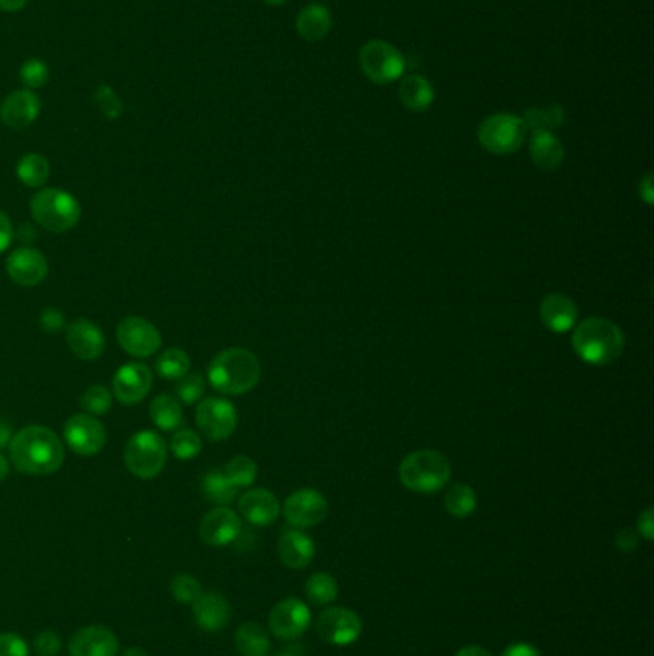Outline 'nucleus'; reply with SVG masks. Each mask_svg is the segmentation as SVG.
Wrapping results in <instances>:
<instances>
[{
	"label": "nucleus",
	"instance_id": "nucleus-1",
	"mask_svg": "<svg viewBox=\"0 0 654 656\" xmlns=\"http://www.w3.org/2000/svg\"><path fill=\"white\" fill-rule=\"evenodd\" d=\"M10 461L16 469L31 476H47L64 465L66 451L60 436L41 424L25 426L12 436Z\"/></svg>",
	"mask_w": 654,
	"mask_h": 656
},
{
	"label": "nucleus",
	"instance_id": "nucleus-2",
	"mask_svg": "<svg viewBox=\"0 0 654 656\" xmlns=\"http://www.w3.org/2000/svg\"><path fill=\"white\" fill-rule=\"evenodd\" d=\"M211 388L225 396H242L252 392L261 378L256 353L244 348H229L217 353L208 367Z\"/></svg>",
	"mask_w": 654,
	"mask_h": 656
},
{
	"label": "nucleus",
	"instance_id": "nucleus-3",
	"mask_svg": "<svg viewBox=\"0 0 654 656\" xmlns=\"http://www.w3.org/2000/svg\"><path fill=\"white\" fill-rule=\"evenodd\" d=\"M572 346L584 363L603 367L614 363L622 355L626 338L620 327L612 321L591 317L574 327Z\"/></svg>",
	"mask_w": 654,
	"mask_h": 656
},
{
	"label": "nucleus",
	"instance_id": "nucleus-4",
	"mask_svg": "<svg viewBox=\"0 0 654 656\" xmlns=\"http://www.w3.org/2000/svg\"><path fill=\"white\" fill-rule=\"evenodd\" d=\"M449 478H451L449 459L444 453L434 449L413 451L399 465V480L411 492H440L447 486Z\"/></svg>",
	"mask_w": 654,
	"mask_h": 656
},
{
	"label": "nucleus",
	"instance_id": "nucleus-5",
	"mask_svg": "<svg viewBox=\"0 0 654 656\" xmlns=\"http://www.w3.org/2000/svg\"><path fill=\"white\" fill-rule=\"evenodd\" d=\"M33 219L48 233H68L81 219L79 200L62 188H41L31 198Z\"/></svg>",
	"mask_w": 654,
	"mask_h": 656
},
{
	"label": "nucleus",
	"instance_id": "nucleus-6",
	"mask_svg": "<svg viewBox=\"0 0 654 656\" xmlns=\"http://www.w3.org/2000/svg\"><path fill=\"white\" fill-rule=\"evenodd\" d=\"M123 461L133 476L152 480L162 474L167 463V444L154 430H141L127 440Z\"/></svg>",
	"mask_w": 654,
	"mask_h": 656
},
{
	"label": "nucleus",
	"instance_id": "nucleus-7",
	"mask_svg": "<svg viewBox=\"0 0 654 656\" xmlns=\"http://www.w3.org/2000/svg\"><path fill=\"white\" fill-rule=\"evenodd\" d=\"M526 125L513 114H495L482 121L478 141L484 150L497 156L513 154L526 141Z\"/></svg>",
	"mask_w": 654,
	"mask_h": 656
},
{
	"label": "nucleus",
	"instance_id": "nucleus-8",
	"mask_svg": "<svg viewBox=\"0 0 654 656\" xmlns=\"http://www.w3.org/2000/svg\"><path fill=\"white\" fill-rule=\"evenodd\" d=\"M359 66L376 85H388L405 73V58L386 41H369L359 50Z\"/></svg>",
	"mask_w": 654,
	"mask_h": 656
},
{
	"label": "nucleus",
	"instance_id": "nucleus-9",
	"mask_svg": "<svg viewBox=\"0 0 654 656\" xmlns=\"http://www.w3.org/2000/svg\"><path fill=\"white\" fill-rule=\"evenodd\" d=\"M117 344L135 359H148L162 348V334L148 319L131 315L125 317L116 330Z\"/></svg>",
	"mask_w": 654,
	"mask_h": 656
},
{
	"label": "nucleus",
	"instance_id": "nucleus-10",
	"mask_svg": "<svg viewBox=\"0 0 654 656\" xmlns=\"http://www.w3.org/2000/svg\"><path fill=\"white\" fill-rule=\"evenodd\" d=\"M317 635L334 647H348L363 633V622L355 610L328 607L317 616Z\"/></svg>",
	"mask_w": 654,
	"mask_h": 656
},
{
	"label": "nucleus",
	"instance_id": "nucleus-11",
	"mask_svg": "<svg viewBox=\"0 0 654 656\" xmlns=\"http://www.w3.org/2000/svg\"><path fill=\"white\" fill-rule=\"evenodd\" d=\"M196 424L211 442H225L238 426V413L227 399H202L196 407Z\"/></svg>",
	"mask_w": 654,
	"mask_h": 656
},
{
	"label": "nucleus",
	"instance_id": "nucleus-12",
	"mask_svg": "<svg viewBox=\"0 0 654 656\" xmlns=\"http://www.w3.org/2000/svg\"><path fill=\"white\" fill-rule=\"evenodd\" d=\"M311 622L313 616L304 601L298 597H286L269 614V632L282 641H294L309 630Z\"/></svg>",
	"mask_w": 654,
	"mask_h": 656
},
{
	"label": "nucleus",
	"instance_id": "nucleus-13",
	"mask_svg": "<svg viewBox=\"0 0 654 656\" xmlns=\"http://www.w3.org/2000/svg\"><path fill=\"white\" fill-rule=\"evenodd\" d=\"M282 515L292 528H313L328 516L327 497L311 488L298 490L284 501Z\"/></svg>",
	"mask_w": 654,
	"mask_h": 656
},
{
	"label": "nucleus",
	"instance_id": "nucleus-14",
	"mask_svg": "<svg viewBox=\"0 0 654 656\" xmlns=\"http://www.w3.org/2000/svg\"><path fill=\"white\" fill-rule=\"evenodd\" d=\"M64 440L73 453L83 457H93L106 446V428L93 415L79 413L70 417L64 426Z\"/></svg>",
	"mask_w": 654,
	"mask_h": 656
},
{
	"label": "nucleus",
	"instance_id": "nucleus-15",
	"mask_svg": "<svg viewBox=\"0 0 654 656\" xmlns=\"http://www.w3.org/2000/svg\"><path fill=\"white\" fill-rule=\"evenodd\" d=\"M154 375L152 369L144 363H127L121 365L112 380V392L119 403L137 405L152 390Z\"/></svg>",
	"mask_w": 654,
	"mask_h": 656
},
{
	"label": "nucleus",
	"instance_id": "nucleus-16",
	"mask_svg": "<svg viewBox=\"0 0 654 656\" xmlns=\"http://www.w3.org/2000/svg\"><path fill=\"white\" fill-rule=\"evenodd\" d=\"M6 273L12 281L20 286H39L47 279L48 261L35 248H16L6 259Z\"/></svg>",
	"mask_w": 654,
	"mask_h": 656
},
{
	"label": "nucleus",
	"instance_id": "nucleus-17",
	"mask_svg": "<svg viewBox=\"0 0 654 656\" xmlns=\"http://www.w3.org/2000/svg\"><path fill=\"white\" fill-rule=\"evenodd\" d=\"M242 534L240 516L229 507H215L200 520V538L211 547L231 545Z\"/></svg>",
	"mask_w": 654,
	"mask_h": 656
},
{
	"label": "nucleus",
	"instance_id": "nucleus-18",
	"mask_svg": "<svg viewBox=\"0 0 654 656\" xmlns=\"http://www.w3.org/2000/svg\"><path fill=\"white\" fill-rule=\"evenodd\" d=\"M41 114V98L29 89L8 94L0 104V121L14 131L33 125Z\"/></svg>",
	"mask_w": 654,
	"mask_h": 656
},
{
	"label": "nucleus",
	"instance_id": "nucleus-19",
	"mask_svg": "<svg viewBox=\"0 0 654 656\" xmlns=\"http://www.w3.org/2000/svg\"><path fill=\"white\" fill-rule=\"evenodd\" d=\"M66 340L73 355L83 361H96L106 350L104 332L89 319L73 321L66 330Z\"/></svg>",
	"mask_w": 654,
	"mask_h": 656
},
{
	"label": "nucleus",
	"instance_id": "nucleus-20",
	"mask_svg": "<svg viewBox=\"0 0 654 656\" xmlns=\"http://www.w3.org/2000/svg\"><path fill=\"white\" fill-rule=\"evenodd\" d=\"M192 612L196 624L204 632H221L231 620V603L225 595L217 591H202L200 597L192 603Z\"/></svg>",
	"mask_w": 654,
	"mask_h": 656
},
{
	"label": "nucleus",
	"instance_id": "nucleus-21",
	"mask_svg": "<svg viewBox=\"0 0 654 656\" xmlns=\"http://www.w3.org/2000/svg\"><path fill=\"white\" fill-rule=\"evenodd\" d=\"M70 655L117 656L119 641L116 633L106 626H87L71 637Z\"/></svg>",
	"mask_w": 654,
	"mask_h": 656
},
{
	"label": "nucleus",
	"instance_id": "nucleus-22",
	"mask_svg": "<svg viewBox=\"0 0 654 656\" xmlns=\"http://www.w3.org/2000/svg\"><path fill=\"white\" fill-rule=\"evenodd\" d=\"M238 509L244 520L254 526H271L281 515V503L275 493L263 488L248 490L240 495Z\"/></svg>",
	"mask_w": 654,
	"mask_h": 656
},
{
	"label": "nucleus",
	"instance_id": "nucleus-23",
	"mask_svg": "<svg viewBox=\"0 0 654 656\" xmlns=\"http://www.w3.org/2000/svg\"><path fill=\"white\" fill-rule=\"evenodd\" d=\"M539 317L541 323L551 332L564 334L578 323V305L574 304L566 294L553 292L541 300Z\"/></svg>",
	"mask_w": 654,
	"mask_h": 656
},
{
	"label": "nucleus",
	"instance_id": "nucleus-24",
	"mask_svg": "<svg viewBox=\"0 0 654 656\" xmlns=\"http://www.w3.org/2000/svg\"><path fill=\"white\" fill-rule=\"evenodd\" d=\"M315 541L298 528L284 530L279 538V557L286 568L302 570L315 559Z\"/></svg>",
	"mask_w": 654,
	"mask_h": 656
},
{
	"label": "nucleus",
	"instance_id": "nucleus-25",
	"mask_svg": "<svg viewBox=\"0 0 654 656\" xmlns=\"http://www.w3.org/2000/svg\"><path fill=\"white\" fill-rule=\"evenodd\" d=\"M332 27V18L325 6L309 4L296 18V31L307 43L323 41Z\"/></svg>",
	"mask_w": 654,
	"mask_h": 656
},
{
	"label": "nucleus",
	"instance_id": "nucleus-26",
	"mask_svg": "<svg viewBox=\"0 0 654 656\" xmlns=\"http://www.w3.org/2000/svg\"><path fill=\"white\" fill-rule=\"evenodd\" d=\"M530 156L543 171H555L564 162V146L551 131H536L530 141Z\"/></svg>",
	"mask_w": 654,
	"mask_h": 656
},
{
	"label": "nucleus",
	"instance_id": "nucleus-27",
	"mask_svg": "<svg viewBox=\"0 0 654 656\" xmlns=\"http://www.w3.org/2000/svg\"><path fill=\"white\" fill-rule=\"evenodd\" d=\"M401 104L411 112H426L434 102V87L422 75H409L399 87Z\"/></svg>",
	"mask_w": 654,
	"mask_h": 656
},
{
	"label": "nucleus",
	"instance_id": "nucleus-28",
	"mask_svg": "<svg viewBox=\"0 0 654 656\" xmlns=\"http://www.w3.org/2000/svg\"><path fill=\"white\" fill-rule=\"evenodd\" d=\"M234 645L242 656H267L271 651V637L261 624L246 622L234 633Z\"/></svg>",
	"mask_w": 654,
	"mask_h": 656
},
{
	"label": "nucleus",
	"instance_id": "nucleus-29",
	"mask_svg": "<svg viewBox=\"0 0 654 656\" xmlns=\"http://www.w3.org/2000/svg\"><path fill=\"white\" fill-rule=\"evenodd\" d=\"M150 419L164 432L177 430L183 424V403L171 394H160L150 403Z\"/></svg>",
	"mask_w": 654,
	"mask_h": 656
},
{
	"label": "nucleus",
	"instance_id": "nucleus-30",
	"mask_svg": "<svg viewBox=\"0 0 654 656\" xmlns=\"http://www.w3.org/2000/svg\"><path fill=\"white\" fill-rule=\"evenodd\" d=\"M338 591H340V587H338L336 578L328 572H315L305 582V597L311 605H317V607L332 605L338 597Z\"/></svg>",
	"mask_w": 654,
	"mask_h": 656
},
{
	"label": "nucleus",
	"instance_id": "nucleus-31",
	"mask_svg": "<svg viewBox=\"0 0 654 656\" xmlns=\"http://www.w3.org/2000/svg\"><path fill=\"white\" fill-rule=\"evenodd\" d=\"M16 175L25 187L43 188L47 185L48 177H50V164L45 156L31 152V154H25L24 158L18 162Z\"/></svg>",
	"mask_w": 654,
	"mask_h": 656
},
{
	"label": "nucleus",
	"instance_id": "nucleus-32",
	"mask_svg": "<svg viewBox=\"0 0 654 656\" xmlns=\"http://www.w3.org/2000/svg\"><path fill=\"white\" fill-rule=\"evenodd\" d=\"M202 492L208 497V501L215 503L217 507H229L236 499L238 488L223 474V470H213L206 474L202 482Z\"/></svg>",
	"mask_w": 654,
	"mask_h": 656
},
{
	"label": "nucleus",
	"instance_id": "nucleus-33",
	"mask_svg": "<svg viewBox=\"0 0 654 656\" xmlns=\"http://www.w3.org/2000/svg\"><path fill=\"white\" fill-rule=\"evenodd\" d=\"M566 119V112L559 104H551L545 108H530L524 112V125L526 129L536 131H553L557 127H561Z\"/></svg>",
	"mask_w": 654,
	"mask_h": 656
},
{
	"label": "nucleus",
	"instance_id": "nucleus-34",
	"mask_svg": "<svg viewBox=\"0 0 654 656\" xmlns=\"http://www.w3.org/2000/svg\"><path fill=\"white\" fill-rule=\"evenodd\" d=\"M445 511L453 518H468L476 511L478 499L474 490L467 484H455L445 495Z\"/></svg>",
	"mask_w": 654,
	"mask_h": 656
},
{
	"label": "nucleus",
	"instance_id": "nucleus-35",
	"mask_svg": "<svg viewBox=\"0 0 654 656\" xmlns=\"http://www.w3.org/2000/svg\"><path fill=\"white\" fill-rule=\"evenodd\" d=\"M156 373L165 380H181L190 373V357L181 348H169L156 359Z\"/></svg>",
	"mask_w": 654,
	"mask_h": 656
},
{
	"label": "nucleus",
	"instance_id": "nucleus-36",
	"mask_svg": "<svg viewBox=\"0 0 654 656\" xmlns=\"http://www.w3.org/2000/svg\"><path fill=\"white\" fill-rule=\"evenodd\" d=\"M223 474L233 482L234 486L240 488H250L257 478L256 461L248 455H238L227 463Z\"/></svg>",
	"mask_w": 654,
	"mask_h": 656
},
{
	"label": "nucleus",
	"instance_id": "nucleus-37",
	"mask_svg": "<svg viewBox=\"0 0 654 656\" xmlns=\"http://www.w3.org/2000/svg\"><path fill=\"white\" fill-rule=\"evenodd\" d=\"M202 451V438L190 428H181L171 436V453L181 461H192Z\"/></svg>",
	"mask_w": 654,
	"mask_h": 656
},
{
	"label": "nucleus",
	"instance_id": "nucleus-38",
	"mask_svg": "<svg viewBox=\"0 0 654 656\" xmlns=\"http://www.w3.org/2000/svg\"><path fill=\"white\" fill-rule=\"evenodd\" d=\"M112 392L102 386V384H93L89 386L83 396H81V407L87 411V415H106L112 409Z\"/></svg>",
	"mask_w": 654,
	"mask_h": 656
},
{
	"label": "nucleus",
	"instance_id": "nucleus-39",
	"mask_svg": "<svg viewBox=\"0 0 654 656\" xmlns=\"http://www.w3.org/2000/svg\"><path fill=\"white\" fill-rule=\"evenodd\" d=\"M94 104L100 114L110 121H116L123 114V102L119 100L116 91L110 85H100L94 89Z\"/></svg>",
	"mask_w": 654,
	"mask_h": 656
},
{
	"label": "nucleus",
	"instance_id": "nucleus-40",
	"mask_svg": "<svg viewBox=\"0 0 654 656\" xmlns=\"http://www.w3.org/2000/svg\"><path fill=\"white\" fill-rule=\"evenodd\" d=\"M50 79V68L41 58H29L20 68V81L24 83L25 89L35 91L45 87Z\"/></svg>",
	"mask_w": 654,
	"mask_h": 656
},
{
	"label": "nucleus",
	"instance_id": "nucleus-41",
	"mask_svg": "<svg viewBox=\"0 0 654 656\" xmlns=\"http://www.w3.org/2000/svg\"><path fill=\"white\" fill-rule=\"evenodd\" d=\"M169 589H171L173 597L179 603H185V605H192L200 597V593H202V586H200L198 578H194L192 574H177L171 580Z\"/></svg>",
	"mask_w": 654,
	"mask_h": 656
},
{
	"label": "nucleus",
	"instance_id": "nucleus-42",
	"mask_svg": "<svg viewBox=\"0 0 654 656\" xmlns=\"http://www.w3.org/2000/svg\"><path fill=\"white\" fill-rule=\"evenodd\" d=\"M175 392H177V399L181 403H187V405L198 403L204 396V392H206L204 376L198 375V373H188L177 382Z\"/></svg>",
	"mask_w": 654,
	"mask_h": 656
},
{
	"label": "nucleus",
	"instance_id": "nucleus-43",
	"mask_svg": "<svg viewBox=\"0 0 654 656\" xmlns=\"http://www.w3.org/2000/svg\"><path fill=\"white\" fill-rule=\"evenodd\" d=\"M0 656H29V645L18 633H0Z\"/></svg>",
	"mask_w": 654,
	"mask_h": 656
},
{
	"label": "nucleus",
	"instance_id": "nucleus-44",
	"mask_svg": "<svg viewBox=\"0 0 654 656\" xmlns=\"http://www.w3.org/2000/svg\"><path fill=\"white\" fill-rule=\"evenodd\" d=\"M62 649V639L58 637V633L41 632L35 637V651L39 656H56Z\"/></svg>",
	"mask_w": 654,
	"mask_h": 656
},
{
	"label": "nucleus",
	"instance_id": "nucleus-45",
	"mask_svg": "<svg viewBox=\"0 0 654 656\" xmlns=\"http://www.w3.org/2000/svg\"><path fill=\"white\" fill-rule=\"evenodd\" d=\"M41 327L45 328L47 332H60L62 328L66 327V317L60 309L48 307L41 313Z\"/></svg>",
	"mask_w": 654,
	"mask_h": 656
},
{
	"label": "nucleus",
	"instance_id": "nucleus-46",
	"mask_svg": "<svg viewBox=\"0 0 654 656\" xmlns=\"http://www.w3.org/2000/svg\"><path fill=\"white\" fill-rule=\"evenodd\" d=\"M14 242V225L10 221V217L0 211V254L6 252Z\"/></svg>",
	"mask_w": 654,
	"mask_h": 656
},
{
	"label": "nucleus",
	"instance_id": "nucleus-47",
	"mask_svg": "<svg viewBox=\"0 0 654 656\" xmlns=\"http://www.w3.org/2000/svg\"><path fill=\"white\" fill-rule=\"evenodd\" d=\"M614 543H616L618 551H622V553H633V551L637 549L639 536H637V532H633V530H620V532L616 534Z\"/></svg>",
	"mask_w": 654,
	"mask_h": 656
},
{
	"label": "nucleus",
	"instance_id": "nucleus-48",
	"mask_svg": "<svg viewBox=\"0 0 654 656\" xmlns=\"http://www.w3.org/2000/svg\"><path fill=\"white\" fill-rule=\"evenodd\" d=\"M637 532L647 539L653 541L654 539V511L649 507L645 509L639 518H637Z\"/></svg>",
	"mask_w": 654,
	"mask_h": 656
},
{
	"label": "nucleus",
	"instance_id": "nucleus-49",
	"mask_svg": "<svg viewBox=\"0 0 654 656\" xmlns=\"http://www.w3.org/2000/svg\"><path fill=\"white\" fill-rule=\"evenodd\" d=\"M501 656H543L541 653H539V649H536L534 645H530V643H524V641H520V643H513V645H509L503 653H501Z\"/></svg>",
	"mask_w": 654,
	"mask_h": 656
},
{
	"label": "nucleus",
	"instance_id": "nucleus-50",
	"mask_svg": "<svg viewBox=\"0 0 654 656\" xmlns=\"http://www.w3.org/2000/svg\"><path fill=\"white\" fill-rule=\"evenodd\" d=\"M639 194H641V198L645 200V204H647V206H653V173H647V175L643 177V181L639 183Z\"/></svg>",
	"mask_w": 654,
	"mask_h": 656
},
{
	"label": "nucleus",
	"instance_id": "nucleus-51",
	"mask_svg": "<svg viewBox=\"0 0 654 656\" xmlns=\"http://www.w3.org/2000/svg\"><path fill=\"white\" fill-rule=\"evenodd\" d=\"M27 2L29 0H0V10L2 12H8V14H14V12L24 10Z\"/></svg>",
	"mask_w": 654,
	"mask_h": 656
},
{
	"label": "nucleus",
	"instance_id": "nucleus-52",
	"mask_svg": "<svg viewBox=\"0 0 654 656\" xmlns=\"http://www.w3.org/2000/svg\"><path fill=\"white\" fill-rule=\"evenodd\" d=\"M455 656H491V653L486 651L484 647H480V645H467V647L459 649Z\"/></svg>",
	"mask_w": 654,
	"mask_h": 656
},
{
	"label": "nucleus",
	"instance_id": "nucleus-53",
	"mask_svg": "<svg viewBox=\"0 0 654 656\" xmlns=\"http://www.w3.org/2000/svg\"><path fill=\"white\" fill-rule=\"evenodd\" d=\"M12 430H10V424H6L4 421H0V447L8 446L10 440H12Z\"/></svg>",
	"mask_w": 654,
	"mask_h": 656
},
{
	"label": "nucleus",
	"instance_id": "nucleus-54",
	"mask_svg": "<svg viewBox=\"0 0 654 656\" xmlns=\"http://www.w3.org/2000/svg\"><path fill=\"white\" fill-rule=\"evenodd\" d=\"M8 472H10V463H8V459H6V457L0 453V482H2V480H6Z\"/></svg>",
	"mask_w": 654,
	"mask_h": 656
},
{
	"label": "nucleus",
	"instance_id": "nucleus-55",
	"mask_svg": "<svg viewBox=\"0 0 654 656\" xmlns=\"http://www.w3.org/2000/svg\"><path fill=\"white\" fill-rule=\"evenodd\" d=\"M123 656H150L144 649H141V647H131V649H127L125 653H123Z\"/></svg>",
	"mask_w": 654,
	"mask_h": 656
},
{
	"label": "nucleus",
	"instance_id": "nucleus-56",
	"mask_svg": "<svg viewBox=\"0 0 654 656\" xmlns=\"http://www.w3.org/2000/svg\"><path fill=\"white\" fill-rule=\"evenodd\" d=\"M25 229H27V225H22V229H20V233H24ZM20 238H22V240H31V238L35 240V238H37V231H35V229L31 227V231H29V233H25L24 236H20Z\"/></svg>",
	"mask_w": 654,
	"mask_h": 656
},
{
	"label": "nucleus",
	"instance_id": "nucleus-57",
	"mask_svg": "<svg viewBox=\"0 0 654 656\" xmlns=\"http://www.w3.org/2000/svg\"><path fill=\"white\" fill-rule=\"evenodd\" d=\"M265 4H271V6H281L286 0H263Z\"/></svg>",
	"mask_w": 654,
	"mask_h": 656
},
{
	"label": "nucleus",
	"instance_id": "nucleus-58",
	"mask_svg": "<svg viewBox=\"0 0 654 656\" xmlns=\"http://www.w3.org/2000/svg\"><path fill=\"white\" fill-rule=\"evenodd\" d=\"M275 656H300V655H296L294 651H282V653H279V655H275Z\"/></svg>",
	"mask_w": 654,
	"mask_h": 656
}]
</instances>
